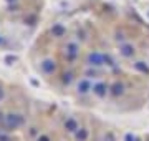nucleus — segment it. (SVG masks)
I'll list each match as a JSON object with an SVG mask.
<instances>
[{
    "instance_id": "nucleus-7",
    "label": "nucleus",
    "mask_w": 149,
    "mask_h": 141,
    "mask_svg": "<svg viewBox=\"0 0 149 141\" xmlns=\"http://www.w3.org/2000/svg\"><path fill=\"white\" fill-rule=\"evenodd\" d=\"M124 91H126V87H124V83H123V82H114L111 87H109V95H111L113 98L123 96Z\"/></svg>"
},
{
    "instance_id": "nucleus-15",
    "label": "nucleus",
    "mask_w": 149,
    "mask_h": 141,
    "mask_svg": "<svg viewBox=\"0 0 149 141\" xmlns=\"http://www.w3.org/2000/svg\"><path fill=\"white\" fill-rule=\"evenodd\" d=\"M103 57H104V65H108V66H114V60H113L111 55L103 53Z\"/></svg>"
},
{
    "instance_id": "nucleus-22",
    "label": "nucleus",
    "mask_w": 149,
    "mask_h": 141,
    "mask_svg": "<svg viewBox=\"0 0 149 141\" xmlns=\"http://www.w3.org/2000/svg\"><path fill=\"white\" fill-rule=\"evenodd\" d=\"M5 2H8V3H15L17 0H5Z\"/></svg>"
},
{
    "instance_id": "nucleus-8",
    "label": "nucleus",
    "mask_w": 149,
    "mask_h": 141,
    "mask_svg": "<svg viewBox=\"0 0 149 141\" xmlns=\"http://www.w3.org/2000/svg\"><path fill=\"white\" fill-rule=\"evenodd\" d=\"M119 53H121V57H124V58H133L134 55H136V48H134V45H131V43H121L119 45Z\"/></svg>"
},
{
    "instance_id": "nucleus-4",
    "label": "nucleus",
    "mask_w": 149,
    "mask_h": 141,
    "mask_svg": "<svg viewBox=\"0 0 149 141\" xmlns=\"http://www.w3.org/2000/svg\"><path fill=\"white\" fill-rule=\"evenodd\" d=\"M93 95L95 96H98V98H104L109 93V85L108 83H104V82H98V83H95L93 85Z\"/></svg>"
},
{
    "instance_id": "nucleus-16",
    "label": "nucleus",
    "mask_w": 149,
    "mask_h": 141,
    "mask_svg": "<svg viewBox=\"0 0 149 141\" xmlns=\"http://www.w3.org/2000/svg\"><path fill=\"white\" fill-rule=\"evenodd\" d=\"M5 61L8 63V65H12L13 61H17V57H13V55H8V57H5Z\"/></svg>"
},
{
    "instance_id": "nucleus-21",
    "label": "nucleus",
    "mask_w": 149,
    "mask_h": 141,
    "mask_svg": "<svg viewBox=\"0 0 149 141\" xmlns=\"http://www.w3.org/2000/svg\"><path fill=\"white\" fill-rule=\"evenodd\" d=\"M3 118H5V114L0 113V126H2V123H3Z\"/></svg>"
},
{
    "instance_id": "nucleus-18",
    "label": "nucleus",
    "mask_w": 149,
    "mask_h": 141,
    "mask_svg": "<svg viewBox=\"0 0 149 141\" xmlns=\"http://www.w3.org/2000/svg\"><path fill=\"white\" fill-rule=\"evenodd\" d=\"M3 98H5V90H3V87H2V85H0V101H2Z\"/></svg>"
},
{
    "instance_id": "nucleus-2",
    "label": "nucleus",
    "mask_w": 149,
    "mask_h": 141,
    "mask_svg": "<svg viewBox=\"0 0 149 141\" xmlns=\"http://www.w3.org/2000/svg\"><path fill=\"white\" fill-rule=\"evenodd\" d=\"M63 55H65L66 60L73 61V60L80 55V45L76 43V42H68V43L63 47Z\"/></svg>"
},
{
    "instance_id": "nucleus-17",
    "label": "nucleus",
    "mask_w": 149,
    "mask_h": 141,
    "mask_svg": "<svg viewBox=\"0 0 149 141\" xmlns=\"http://www.w3.org/2000/svg\"><path fill=\"white\" fill-rule=\"evenodd\" d=\"M37 141H52V140H50V136L42 135V136H38V140H37Z\"/></svg>"
},
{
    "instance_id": "nucleus-23",
    "label": "nucleus",
    "mask_w": 149,
    "mask_h": 141,
    "mask_svg": "<svg viewBox=\"0 0 149 141\" xmlns=\"http://www.w3.org/2000/svg\"><path fill=\"white\" fill-rule=\"evenodd\" d=\"M0 43H2V37H0Z\"/></svg>"
},
{
    "instance_id": "nucleus-9",
    "label": "nucleus",
    "mask_w": 149,
    "mask_h": 141,
    "mask_svg": "<svg viewBox=\"0 0 149 141\" xmlns=\"http://www.w3.org/2000/svg\"><path fill=\"white\" fill-rule=\"evenodd\" d=\"M50 33L53 35L55 38H63L66 35V27L63 23H53L52 28H50Z\"/></svg>"
},
{
    "instance_id": "nucleus-1",
    "label": "nucleus",
    "mask_w": 149,
    "mask_h": 141,
    "mask_svg": "<svg viewBox=\"0 0 149 141\" xmlns=\"http://www.w3.org/2000/svg\"><path fill=\"white\" fill-rule=\"evenodd\" d=\"M25 125V118L22 116L20 113H8L5 114V118H3V123H2V128L7 131L10 130H18L20 126Z\"/></svg>"
},
{
    "instance_id": "nucleus-19",
    "label": "nucleus",
    "mask_w": 149,
    "mask_h": 141,
    "mask_svg": "<svg viewBox=\"0 0 149 141\" xmlns=\"http://www.w3.org/2000/svg\"><path fill=\"white\" fill-rule=\"evenodd\" d=\"M124 140H126V141H136V138H134V136L131 135V133H128V135H126V138H124Z\"/></svg>"
},
{
    "instance_id": "nucleus-20",
    "label": "nucleus",
    "mask_w": 149,
    "mask_h": 141,
    "mask_svg": "<svg viewBox=\"0 0 149 141\" xmlns=\"http://www.w3.org/2000/svg\"><path fill=\"white\" fill-rule=\"evenodd\" d=\"M123 38H124V37H123V33H121V32H118V33H116V40L119 42V40H123Z\"/></svg>"
},
{
    "instance_id": "nucleus-13",
    "label": "nucleus",
    "mask_w": 149,
    "mask_h": 141,
    "mask_svg": "<svg viewBox=\"0 0 149 141\" xmlns=\"http://www.w3.org/2000/svg\"><path fill=\"white\" fill-rule=\"evenodd\" d=\"M71 82H73V73H71V71H66V73H63V76H61V83L68 87Z\"/></svg>"
},
{
    "instance_id": "nucleus-3",
    "label": "nucleus",
    "mask_w": 149,
    "mask_h": 141,
    "mask_svg": "<svg viewBox=\"0 0 149 141\" xmlns=\"http://www.w3.org/2000/svg\"><path fill=\"white\" fill-rule=\"evenodd\" d=\"M86 63L90 66H101L104 65V57L100 52H90L86 55Z\"/></svg>"
},
{
    "instance_id": "nucleus-6",
    "label": "nucleus",
    "mask_w": 149,
    "mask_h": 141,
    "mask_svg": "<svg viewBox=\"0 0 149 141\" xmlns=\"http://www.w3.org/2000/svg\"><path fill=\"white\" fill-rule=\"evenodd\" d=\"M91 90H93V85H91V82L88 78H81L80 82H78V85H76V91H78V95H81V96L88 95Z\"/></svg>"
},
{
    "instance_id": "nucleus-14",
    "label": "nucleus",
    "mask_w": 149,
    "mask_h": 141,
    "mask_svg": "<svg viewBox=\"0 0 149 141\" xmlns=\"http://www.w3.org/2000/svg\"><path fill=\"white\" fill-rule=\"evenodd\" d=\"M0 141H13L12 136L7 133V130H0Z\"/></svg>"
},
{
    "instance_id": "nucleus-5",
    "label": "nucleus",
    "mask_w": 149,
    "mask_h": 141,
    "mask_svg": "<svg viewBox=\"0 0 149 141\" xmlns=\"http://www.w3.org/2000/svg\"><path fill=\"white\" fill-rule=\"evenodd\" d=\"M40 68L45 75H53L55 71H56V61L53 58H45L40 63Z\"/></svg>"
},
{
    "instance_id": "nucleus-12",
    "label": "nucleus",
    "mask_w": 149,
    "mask_h": 141,
    "mask_svg": "<svg viewBox=\"0 0 149 141\" xmlns=\"http://www.w3.org/2000/svg\"><path fill=\"white\" fill-rule=\"evenodd\" d=\"M74 140H76V141H86V140H88V130L80 128V130L74 133Z\"/></svg>"
},
{
    "instance_id": "nucleus-11",
    "label": "nucleus",
    "mask_w": 149,
    "mask_h": 141,
    "mask_svg": "<svg viewBox=\"0 0 149 141\" xmlns=\"http://www.w3.org/2000/svg\"><path fill=\"white\" fill-rule=\"evenodd\" d=\"M133 66H134V70H138L139 73L149 75V65L146 61H136V63H133Z\"/></svg>"
},
{
    "instance_id": "nucleus-10",
    "label": "nucleus",
    "mask_w": 149,
    "mask_h": 141,
    "mask_svg": "<svg viewBox=\"0 0 149 141\" xmlns=\"http://www.w3.org/2000/svg\"><path fill=\"white\" fill-rule=\"evenodd\" d=\"M65 130L68 131V133H76V131L80 130V125H78V121L74 118H66L65 119Z\"/></svg>"
}]
</instances>
